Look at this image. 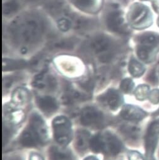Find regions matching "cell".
<instances>
[{"label": "cell", "instance_id": "cell-29", "mask_svg": "<svg viewBox=\"0 0 159 160\" xmlns=\"http://www.w3.org/2000/svg\"><path fill=\"white\" fill-rule=\"evenodd\" d=\"M147 132L151 133V134L159 135V120L153 122L149 125Z\"/></svg>", "mask_w": 159, "mask_h": 160}, {"label": "cell", "instance_id": "cell-12", "mask_svg": "<svg viewBox=\"0 0 159 160\" xmlns=\"http://www.w3.org/2000/svg\"><path fill=\"white\" fill-rule=\"evenodd\" d=\"M104 138L105 151H108L112 155H116L122 150L121 142L114 135L107 134Z\"/></svg>", "mask_w": 159, "mask_h": 160}, {"label": "cell", "instance_id": "cell-16", "mask_svg": "<svg viewBox=\"0 0 159 160\" xmlns=\"http://www.w3.org/2000/svg\"><path fill=\"white\" fill-rule=\"evenodd\" d=\"M90 134L86 131H80L76 138V148L80 151H85L90 145Z\"/></svg>", "mask_w": 159, "mask_h": 160}, {"label": "cell", "instance_id": "cell-14", "mask_svg": "<svg viewBox=\"0 0 159 160\" xmlns=\"http://www.w3.org/2000/svg\"><path fill=\"white\" fill-rule=\"evenodd\" d=\"M105 100L109 108L115 110L118 109L123 102V98L120 92L115 89H109L105 96Z\"/></svg>", "mask_w": 159, "mask_h": 160}, {"label": "cell", "instance_id": "cell-2", "mask_svg": "<svg viewBox=\"0 0 159 160\" xmlns=\"http://www.w3.org/2000/svg\"><path fill=\"white\" fill-rule=\"evenodd\" d=\"M88 48L92 53L99 57L101 62H108L114 54L116 43L109 36L97 34L89 40Z\"/></svg>", "mask_w": 159, "mask_h": 160}, {"label": "cell", "instance_id": "cell-7", "mask_svg": "<svg viewBox=\"0 0 159 160\" xmlns=\"http://www.w3.org/2000/svg\"><path fill=\"white\" fill-rule=\"evenodd\" d=\"M81 123L86 126L99 124L102 120V114L93 107H87L83 110L80 117Z\"/></svg>", "mask_w": 159, "mask_h": 160}, {"label": "cell", "instance_id": "cell-32", "mask_svg": "<svg viewBox=\"0 0 159 160\" xmlns=\"http://www.w3.org/2000/svg\"><path fill=\"white\" fill-rule=\"evenodd\" d=\"M152 6L154 10L157 13H159V0H153V2L152 3Z\"/></svg>", "mask_w": 159, "mask_h": 160}, {"label": "cell", "instance_id": "cell-28", "mask_svg": "<svg viewBox=\"0 0 159 160\" xmlns=\"http://www.w3.org/2000/svg\"><path fill=\"white\" fill-rule=\"evenodd\" d=\"M149 100L153 104H157L159 102V89H155L150 92L148 96Z\"/></svg>", "mask_w": 159, "mask_h": 160}, {"label": "cell", "instance_id": "cell-37", "mask_svg": "<svg viewBox=\"0 0 159 160\" xmlns=\"http://www.w3.org/2000/svg\"><path fill=\"white\" fill-rule=\"evenodd\" d=\"M142 1H148V0H142Z\"/></svg>", "mask_w": 159, "mask_h": 160}, {"label": "cell", "instance_id": "cell-21", "mask_svg": "<svg viewBox=\"0 0 159 160\" xmlns=\"http://www.w3.org/2000/svg\"><path fill=\"white\" fill-rule=\"evenodd\" d=\"M89 146L91 150L95 153L105 151V146L104 138L100 134L95 135L90 139Z\"/></svg>", "mask_w": 159, "mask_h": 160}, {"label": "cell", "instance_id": "cell-31", "mask_svg": "<svg viewBox=\"0 0 159 160\" xmlns=\"http://www.w3.org/2000/svg\"><path fill=\"white\" fill-rule=\"evenodd\" d=\"M29 160H44V159L41 155L36 153H32L30 156Z\"/></svg>", "mask_w": 159, "mask_h": 160}, {"label": "cell", "instance_id": "cell-6", "mask_svg": "<svg viewBox=\"0 0 159 160\" xmlns=\"http://www.w3.org/2000/svg\"><path fill=\"white\" fill-rule=\"evenodd\" d=\"M147 115L145 112L137 106L127 104L123 106L121 116L125 120L132 122H138L143 120Z\"/></svg>", "mask_w": 159, "mask_h": 160}, {"label": "cell", "instance_id": "cell-9", "mask_svg": "<svg viewBox=\"0 0 159 160\" xmlns=\"http://www.w3.org/2000/svg\"><path fill=\"white\" fill-rule=\"evenodd\" d=\"M158 47L137 44V54L138 58L145 63L152 62L156 57Z\"/></svg>", "mask_w": 159, "mask_h": 160}, {"label": "cell", "instance_id": "cell-34", "mask_svg": "<svg viewBox=\"0 0 159 160\" xmlns=\"http://www.w3.org/2000/svg\"><path fill=\"white\" fill-rule=\"evenodd\" d=\"M145 160H155L153 156H146Z\"/></svg>", "mask_w": 159, "mask_h": 160}, {"label": "cell", "instance_id": "cell-10", "mask_svg": "<svg viewBox=\"0 0 159 160\" xmlns=\"http://www.w3.org/2000/svg\"><path fill=\"white\" fill-rule=\"evenodd\" d=\"M39 137L41 142H45L47 140L48 134L47 126L42 118L38 114H34L31 118V125Z\"/></svg>", "mask_w": 159, "mask_h": 160}, {"label": "cell", "instance_id": "cell-5", "mask_svg": "<svg viewBox=\"0 0 159 160\" xmlns=\"http://www.w3.org/2000/svg\"><path fill=\"white\" fill-rule=\"evenodd\" d=\"M105 22L108 29L118 34H126L128 32L122 12L116 7L109 8L105 16Z\"/></svg>", "mask_w": 159, "mask_h": 160}, {"label": "cell", "instance_id": "cell-22", "mask_svg": "<svg viewBox=\"0 0 159 160\" xmlns=\"http://www.w3.org/2000/svg\"><path fill=\"white\" fill-rule=\"evenodd\" d=\"M20 8L17 0H7L3 4V15L5 17L12 16L17 12Z\"/></svg>", "mask_w": 159, "mask_h": 160}, {"label": "cell", "instance_id": "cell-19", "mask_svg": "<svg viewBox=\"0 0 159 160\" xmlns=\"http://www.w3.org/2000/svg\"><path fill=\"white\" fill-rule=\"evenodd\" d=\"M128 70L132 77H140L144 73L145 68L138 60L132 58L129 62Z\"/></svg>", "mask_w": 159, "mask_h": 160}, {"label": "cell", "instance_id": "cell-23", "mask_svg": "<svg viewBox=\"0 0 159 160\" xmlns=\"http://www.w3.org/2000/svg\"><path fill=\"white\" fill-rule=\"evenodd\" d=\"M58 27L60 31L63 32H67L70 31L73 27V22L71 18L69 16L61 17L57 22Z\"/></svg>", "mask_w": 159, "mask_h": 160}, {"label": "cell", "instance_id": "cell-26", "mask_svg": "<svg viewBox=\"0 0 159 160\" xmlns=\"http://www.w3.org/2000/svg\"><path fill=\"white\" fill-rule=\"evenodd\" d=\"M134 82L129 78H124L121 83L120 88L121 91L125 93H130L134 88Z\"/></svg>", "mask_w": 159, "mask_h": 160}, {"label": "cell", "instance_id": "cell-30", "mask_svg": "<svg viewBox=\"0 0 159 160\" xmlns=\"http://www.w3.org/2000/svg\"><path fill=\"white\" fill-rule=\"evenodd\" d=\"M129 160H144L142 155L137 151H129L128 154Z\"/></svg>", "mask_w": 159, "mask_h": 160}, {"label": "cell", "instance_id": "cell-33", "mask_svg": "<svg viewBox=\"0 0 159 160\" xmlns=\"http://www.w3.org/2000/svg\"><path fill=\"white\" fill-rule=\"evenodd\" d=\"M84 160H99V159L96 157H95V156H89V157L86 158Z\"/></svg>", "mask_w": 159, "mask_h": 160}, {"label": "cell", "instance_id": "cell-24", "mask_svg": "<svg viewBox=\"0 0 159 160\" xmlns=\"http://www.w3.org/2000/svg\"><path fill=\"white\" fill-rule=\"evenodd\" d=\"M150 88L147 85L142 84L137 88L135 91V96L139 101H143L148 98L150 94Z\"/></svg>", "mask_w": 159, "mask_h": 160}, {"label": "cell", "instance_id": "cell-18", "mask_svg": "<svg viewBox=\"0 0 159 160\" xmlns=\"http://www.w3.org/2000/svg\"><path fill=\"white\" fill-rule=\"evenodd\" d=\"M29 92L25 88H18L13 93V102L17 105L23 104L29 99Z\"/></svg>", "mask_w": 159, "mask_h": 160}, {"label": "cell", "instance_id": "cell-1", "mask_svg": "<svg viewBox=\"0 0 159 160\" xmlns=\"http://www.w3.org/2000/svg\"><path fill=\"white\" fill-rule=\"evenodd\" d=\"M46 26L42 17L35 13L23 15L15 19L8 29L9 34L15 44L22 46L25 52L30 48L42 41Z\"/></svg>", "mask_w": 159, "mask_h": 160}, {"label": "cell", "instance_id": "cell-25", "mask_svg": "<svg viewBox=\"0 0 159 160\" xmlns=\"http://www.w3.org/2000/svg\"><path fill=\"white\" fill-rule=\"evenodd\" d=\"M76 43V40L68 38V39H63L61 40H58L54 43V47L58 49H71L74 47L75 44Z\"/></svg>", "mask_w": 159, "mask_h": 160}, {"label": "cell", "instance_id": "cell-36", "mask_svg": "<svg viewBox=\"0 0 159 160\" xmlns=\"http://www.w3.org/2000/svg\"><path fill=\"white\" fill-rule=\"evenodd\" d=\"M157 23H158V27H159V17H158V20H157Z\"/></svg>", "mask_w": 159, "mask_h": 160}, {"label": "cell", "instance_id": "cell-13", "mask_svg": "<svg viewBox=\"0 0 159 160\" xmlns=\"http://www.w3.org/2000/svg\"><path fill=\"white\" fill-rule=\"evenodd\" d=\"M39 108L46 113H51L57 110L58 104L56 99L51 96H46L39 98L37 101Z\"/></svg>", "mask_w": 159, "mask_h": 160}, {"label": "cell", "instance_id": "cell-15", "mask_svg": "<svg viewBox=\"0 0 159 160\" xmlns=\"http://www.w3.org/2000/svg\"><path fill=\"white\" fill-rule=\"evenodd\" d=\"M137 44L159 47V35L153 32H145L137 37Z\"/></svg>", "mask_w": 159, "mask_h": 160}, {"label": "cell", "instance_id": "cell-11", "mask_svg": "<svg viewBox=\"0 0 159 160\" xmlns=\"http://www.w3.org/2000/svg\"><path fill=\"white\" fill-rule=\"evenodd\" d=\"M20 143L25 147L31 148L41 143V140L37 133L30 126L22 132L20 137Z\"/></svg>", "mask_w": 159, "mask_h": 160}, {"label": "cell", "instance_id": "cell-8", "mask_svg": "<svg viewBox=\"0 0 159 160\" xmlns=\"http://www.w3.org/2000/svg\"><path fill=\"white\" fill-rule=\"evenodd\" d=\"M77 8L89 13L98 12L102 3V0H70Z\"/></svg>", "mask_w": 159, "mask_h": 160}, {"label": "cell", "instance_id": "cell-20", "mask_svg": "<svg viewBox=\"0 0 159 160\" xmlns=\"http://www.w3.org/2000/svg\"><path fill=\"white\" fill-rule=\"evenodd\" d=\"M26 66V63L23 60H3V71H12L19 70L25 68Z\"/></svg>", "mask_w": 159, "mask_h": 160}, {"label": "cell", "instance_id": "cell-27", "mask_svg": "<svg viewBox=\"0 0 159 160\" xmlns=\"http://www.w3.org/2000/svg\"><path fill=\"white\" fill-rule=\"evenodd\" d=\"M51 157L52 160H66L69 157L67 154L63 153L60 151L57 148L52 150Z\"/></svg>", "mask_w": 159, "mask_h": 160}, {"label": "cell", "instance_id": "cell-38", "mask_svg": "<svg viewBox=\"0 0 159 160\" xmlns=\"http://www.w3.org/2000/svg\"><path fill=\"white\" fill-rule=\"evenodd\" d=\"M158 113H159V110H158Z\"/></svg>", "mask_w": 159, "mask_h": 160}, {"label": "cell", "instance_id": "cell-3", "mask_svg": "<svg viewBox=\"0 0 159 160\" xmlns=\"http://www.w3.org/2000/svg\"><path fill=\"white\" fill-rule=\"evenodd\" d=\"M129 25L135 29H144L150 27L153 21L152 14L147 6L136 3L132 4L127 14Z\"/></svg>", "mask_w": 159, "mask_h": 160}, {"label": "cell", "instance_id": "cell-4", "mask_svg": "<svg viewBox=\"0 0 159 160\" xmlns=\"http://www.w3.org/2000/svg\"><path fill=\"white\" fill-rule=\"evenodd\" d=\"M54 136L56 142L61 146L68 145L72 139V130L70 121L65 117L60 116L52 122Z\"/></svg>", "mask_w": 159, "mask_h": 160}, {"label": "cell", "instance_id": "cell-17", "mask_svg": "<svg viewBox=\"0 0 159 160\" xmlns=\"http://www.w3.org/2000/svg\"><path fill=\"white\" fill-rule=\"evenodd\" d=\"M159 135L147 132L145 137L146 156H153V152L157 147Z\"/></svg>", "mask_w": 159, "mask_h": 160}, {"label": "cell", "instance_id": "cell-35", "mask_svg": "<svg viewBox=\"0 0 159 160\" xmlns=\"http://www.w3.org/2000/svg\"><path fill=\"white\" fill-rule=\"evenodd\" d=\"M24 1H26V2H34V1H37V0H24Z\"/></svg>", "mask_w": 159, "mask_h": 160}]
</instances>
